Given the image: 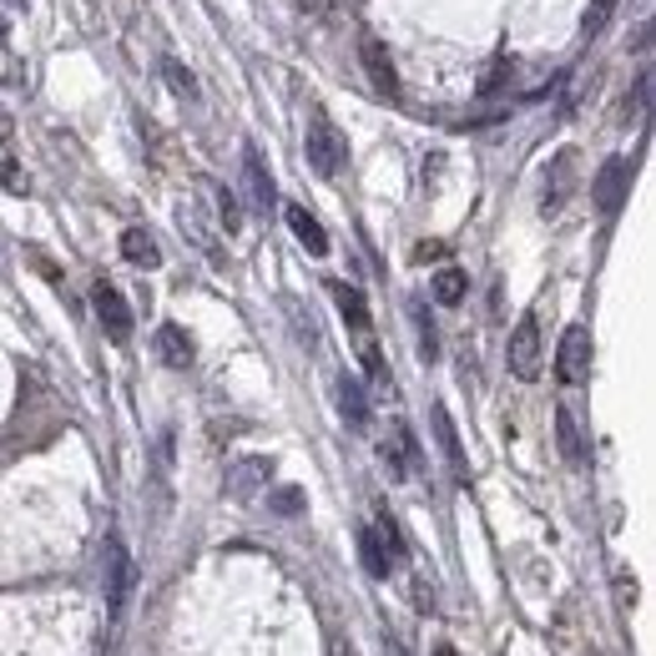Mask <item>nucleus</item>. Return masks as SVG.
Returning <instances> with one entry per match:
<instances>
[{
  "label": "nucleus",
  "mask_w": 656,
  "mask_h": 656,
  "mask_svg": "<svg viewBox=\"0 0 656 656\" xmlns=\"http://www.w3.org/2000/svg\"><path fill=\"white\" fill-rule=\"evenodd\" d=\"M344 157H349V142H344V131L328 121L324 107L308 111V162H314L318 177H339L344 172Z\"/></svg>",
  "instance_id": "1"
},
{
  "label": "nucleus",
  "mask_w": 656,
  "mask_h": 656,
  "mask_svg": "<svg viewBox=\"0 0 656 656\" xmlns=\"http://www.w3.org/2000/svg\"><path fill=\"white\" fill-rule=\"evenodd\" d=\"M505 359H510V374L525 384L540 379V364H546V354H540V318L525 314L520 324L510 328V349H505Z\"/></svg>",
  "instance_id": "2"
},
{
  "label": "nucleus",
  "mask_w": 656,
  "mask_h": 656,
  "mask_svg": "<svg viewBox=\"0 0 656 656\" xmlns=\"http://www.w3.org/2000/svg\"><path fill=\"white\" fill-rule=\"evenodd\" d=\"M556 374H560V384H586L590 379V334H586V324H570L566 334H560Z\"/></svg>",
  "instance_id": "3"
},
{
  "label": "nucleus",
  "mask_w": 656,
  "mask_h": 656,
  "mask_svg": "<svg viewBox=\"0 0 656 656\" xmlns=\"http://www.w3.org/2000/svg\"><path fill=\"white\" fill-rule=\"evenodd\" d=\"M91 308H97V318H101V328H107L111 344H127L131 339V308H127V298L107 284V278L91 288Z\"/></svg>",
  "instance_id": "4"
},
{
  "label": "nucleus",
  "mask_w": 656,
  "mask_h": 656,
  "mask_svg": "<svg viewBox=\"0 0 656 656\" xmlns=\"http://www.w3.org/2000/svg\"><path fill=\"white\" fill-rule=\"evenodd\" d=\"M101 586H107V606H111V612H121V606H127V590H131V556H127V546H121V536L107 540Z\"/></svg>",
  "instance_id": "5"
},
{
  "label": "nucleus",
  "mask_w": 656,
  "mask_h": 656,
  "mask_svg": "<svg viewBox=\"0 0 656 656\" xmlns=\"http://www.w3.org/2000/svg\"><path fill=\"white\" fill-rule=\"evenodd\" d=\"M359 61H364V71H369V81H374V91H379V97H399V77H394V61H389V51H384V41L364 36V41H359Z\"/></svg>",
  "instance_id": "6"
},
{
  "label": "nucleus",
  "mask_w": 656,
  "mask_h": 656,
  "mask_svg": "<svg viewBox=\"0 0 656 656\" xmlns=\"http://www.w3.org/2000/svg\"><path fill=\"white\" fill-rule=\"evenodd\" d=\"M429 419H435V439H439V449H445L449 470H455V480L465 485V480H470V459H465V445H459V435H455V419H449L445 405L429 409Z\"/></svg>",
  "instance_id": "7"
},
{
  "label": "nucleus",
  "mask_w": 656,
  "mask_h": 656,
  "mask_svg": "<svg viewBox=\"0 0 656 656\" xmlns=\"http://www.w3.org/2000/svg\"><path fill=\"white\" fill-rule=\"evenodd\" d=\"M242 182H248V202L258 212H268L274 208V172L262 167V157H258V147H242Z\"/></svg>",
  "instance_id": "8"
},
{
  "label": "nucleus",
  "mask_w": 656,
  "mask_h": 656,
  "mask_svg": "<svg viewBox=\"0 0 656 656\" xmlns=\"http://www.w3.org/2000/svg\"><path fill=\"white\" fill-rule=\"evenodd\" d=\"M379 455H384V465H389V480H409V470H415V459H419L415 435H409L405 425H394L389 439L379 445Z\"/></svg>",
  "instance_id": "9"
},
{
  "label": "nucleus",
  "mask_w": 656,
  "mask_h": 656,
  "mask_svg": "<svg viewBox=\"0 0 656 656\" xmlns=\"http://www.w3.org/2000/svg\"><path fill=\"white\" fill-rule=\"evenodd\" d=\"M268 475H274V459H268V455L242 459L238 470L228 475V495H232V500H252V495L268 485Z\"/></svg>",
  "instance_id": "10"
},
{
  "label": "nucleus",
  "mask_w": 656,
  "mask_h": 656,
  "mask_svg": "<svg viewBox=\"0 0 656 656\" xmlns=\"http://www.w3.org/2000/svg\"><path fill=\"white\" fill-rule=\"evenodd\" d=\"M157 354H162L167 369H192V359H197V349H192V339H187L182 324H162V328H157Z\"/></svg>",
  "instance_id": "11"
},
{
  "label": "nucleus",
  "mask_w": 656,
  "mask_h": 656,
  "mask_svg": "<svg viewBox=\"0 0 656 656\" xmlns=\"http://www.w3.org/2000/svg\"><path fill=\"white\" fill-rule=\"evenodd\" d=\"M570 187H576V152H560L550 162V182H546V212H560L566 208Z\"/></svg>",
  "instance_id": "12"
},
{
  "label": "nucleus",
  "mask_w": 656,
  "mask_h": 656,
  "mask_svg": "<svg viewBox=\"0 0 656 656\" xmlns=\"http://www.w3.org/2000/svg\"><path fill=\"white\" fill-rule=\"evenodd\" d=\"M284 218H288V228H294V238L304 242V248L314 252V258H324V252H328V232L318 228V218H314V212H308V208H298V202H288V212H284Z\"/></svg>",
  "instance_id": "13"
},
{
  "label": "nucleus",
  "mask_w": 656,
  "mask_h": 656,
  "mask_svg": "<svg viewBox=\"0 0 656 656\" xmlns=\"http://www.w3.org/2000/svg\"><path fill=\"white\" fill-rule=\"evenodd\" d=\"M626 197V162L622 157H612V162L602 167V177H596V208L602 212H616Z\"/></svg>",
  "instance_id": "14"
},
{
  "label": "nucleus",
  "mask_w": 656,
  "mask_h": 656,
  "mask_svg": "<svg viewBox=\"0 0 656 656\" xmlns=\"http://www.w3.org/2000/svg\"><path fill=\"white\" fill-rule=\"evenodd\" d=\"M334 394H339V409H344V419H349L354 429H364V425H369V399H364V384L354 379V374H339Z\"/></svg>",
  "instance_id": "15"
},
{
  "label": "nucleus",
  "mask_w": 656,
  "mask_h": 656,
  "mask_svg": "<svg viewBox=\"0 0 656 656\" xmlns=\"http://www.w3.org/2000/svg\"><path fill=\"white\" fill-rule=\"evenodd\" d=\"M121 258L137 262V268H157V262H162V248H157V238L147 228H127L121 232Z\"/></svg>",
  "instance_id": "16"
},
{
  "label": "nucleus",
  "mask_w": 656,
  "mask_h": 656,
  "mask_svg": "<svg viewBox=\"0 0 656 656\" xmlns=\"http://www.w3.org/2000/svg\"><path fill=\"white\" fill-rule=\"evenodd\" d=\"M328 294H334V304H339L344 324L359 328V334H369V304H364V294L354 284H328Z\"/></svg>",
  "instance_id": "17"
},
{
  "label": "nucleus",
  "mask_w": 656,
  "mask_h": 656,
  "mask_svg": "<svg viewBox=\"0 0 656 656\" xmlns=\"http://www.w3.org/2000/svg\"><path fill=\"white\" fill-rule=\"evenodd\" d=\"M556 439H560V455H566L570 465H586V439H580V425L566 405L556 409Z\"/></svg>",
  "instance_id": "18"
},
{
  "label": "nucleus",
  "mask_w": 656,
  "mask_h": 656,
  "mask_svg": "<svg viewBox=\"0 0 656 656\" xmlns=\"http://www.w3.org/2000/svg\"><path fill=\"white\" fill-rule=\"evenodd\" d=\"M359 556H364V570H369V576H379V580L394 570V556L384 550V540L374 536V525H364V530H359Z\"/></svg>",
  "instance_id": "19"
},
{
  "label": "nucleus",
  "mask_w": 656,
  "mask_h": 656,
  "mask_svg": "<svg viewBox=\"0 0 656 656\" xmlns=\"http://www.w3.org/2000/svg\"><path fill=\"white\" fill-rule=\"evenodd\" d=\"M465 288H470V278L459 274V268H439V274H435V304L455 308L459 298H465Z\"/></svg>",
  "instance_id": "20"
},
{
  "label": "nucleus",
  "mask_w": 656,
  "mask_h": 656,
  "mask_svg": "<svg viewBox=\"0 0 656 656\" xmlns=\"http://www.w3.org/2000/svg\"><path fill=\"white\" fill-rule=\"evenodd\" d=\"M162 77L172 81V91H177V97H182V101H197V77H192V71H187L182 61H172V56H167V61H162Z\"/></svg>",
  "instance_id": "21"
},
{
  "label": "nucleus",
  "mask_w": 656,
  "mask_h": 656,
  "mask_svg": "<svg viewBox=\"0 0 656 656\" xmlns=\"http://www.w3.org/2000/svg\"><path fill=\"white\" fill-rule=\"evenodd\" d=\"M374 536L384 540V550H389V556H394V566L405 560V536H399V525L389 520V510H379V520H374Z\"/></svg>",
  "instance_id": "22"
},
{
  "label": "nucleus",
  "mask_w": 656,
  "mask_h": 656,
  "mask_svg": "<svg viewBox=\"0 0 656 656\" xmlns=\"http://www.w3.org/2000/svg\"><path fill=\"white\" fill-rule=\"evenodd\" d=\"M612 11H616V0H590V11H586V21H580V31H586V36H602L606 21H612Z\"/></svg>",
  "instance_id": "23"
},
{
  "label": "nucleus",
  "mask_w": 656,
  "mask_h": 656,
  "mask_svg": "<svg viewBox=\"0 0 656 656\" xmlns=\"http://www.w3.org/2000/svg\"><path fill=\"white\" fill-rule=\"evenodd\" d=\"M268 505H274L278 515H298L304 510V490H298V485H284V490L268 495Z\"/></svg>",
  "instance_id": "24"
},
{
  "label": "nucleus",
  "mask_w": 656,
  "mask_h": 656,
  "mask_svg": "<svg viewBox=\"0 0 656 656\" xmlns=\"http://www.w3.org/2000/svg\"><path fill=\"white\" fill-rule=\"evenodd\" d=\"M0 182L11 187V192H26V172H21V167H16L11 147H0Z\"/></svg>",
  "instance_id": "25"
},
{
  "label": "nucleus",
  "mask_w": 656,
  "mask_h": 656,
  "mask_svg": "<svg viewBox=\"0 0 656 656\" xmlns=\"http://www.w3.org/2000/svg\"><path fill=\"white\" fill-rule=\"evenodd\" d=\"M415 324H419V359H435L439 354V344H435V324L425 318V308L415 304Z\"/></svg>",
  "instance_id": "26"
},
{
  "label": "nucleus",
  "mask_w": 656,
  "mask_h": 656,
  "mask_svg": "<svg viewBox=\"0 0 656 656\" xmlns=\"http://www.w3.org/2000/svg\"><path fill=\"white\" fill-rule=\"evenodd\" d=\"M218 208H222V228L228 232H238V202H232V192H218Z\"/></svg>",
  "instance_id": "27"
},
{
  "label": "nucleus",
  "mask_w": 656,
  "mask_h": 656,
  "mask_svg": "<svg viewBox=\"0 0 656 656\" xmlns=\"http://www.w3.org/2000/svg\"><path fill=\"white\" fill-rule=\"evenodd\" d=\"M415 602H419V612H435V590L425 580H415Z\"/></svg>",
  "instance_id": "28"
},
{
  "label": "nucleus",
  "mask_w": 656,
  "mask_h": 656,
  "mask_svg": "<svg viewBox=\"0 0 656 656\" xmlns=\"http://www.w3.org/2000/svg\"><path fill=\"white\" fill-rule=\"evenodd\" d=\"M439 252H445L439 242H419V248H415V258H419V262H429V258H439Z\"/></svg>",
  "instance_id": "29"
},
{
  "label": "nucleus",
  "mask_w": 656,
  "mask_h": 656,
  "mask_svg": "<svg viewBox=\"0 0 656 656\" xmlns=\"http://www.w3.org/2000/svg\"><path fill=\"white\" fill-rule=\"evenodd\" d=\"M0 147H11V117L0 111Z\"/></svg>",
  "instance_id": "30"
},
{
  "label": "nucleus",
  "mask_w": 656,
  "mask_h": 656,
  "mask_svg": "<svg viewBox=\"0 0 656 656\" xmlns=\"http://www.w3.org/2000/svg\"><path fill=\"white\" fill-rule=\"evenodd\" d=\"M334 656H354V646H344V642H339V646H334Z\"/></svg>",
  "instance_id": "31"
},
{
  "label": "nucleus",
  "mask_w": 656,
  "mask_h": 656,
  "mask_svg": "<svg viewBox=\"0 0 656 656\" xmlns=\"http://www.w3.org/2000/svg\"><path fill=\"white\" fill-rule=\"evenodd\" d=\"M435 656H455V646H435Z\"/></svg>",
  "instance_id": "32"
},
{
  "label": "nucleus",
  "mask_w": 656,
  "mask_h": 656,
  "mask_svg": "<svg viewBox=\"0 0 656 656\" xmlns=\"http://www.w3.org/2000/svg\"><path fill=\"white\" fill-rule=\"evenodd\" d=\"M0 41H6V21H0Z\"/></svg>",
  "instance_id": "33"
},
{
  "label": "nucleus",
  "mask_w": 656,
  "mask_h": 656,
  "mask_svg": "<svg viewBox=\"0 0 656 656\" xmlns=\"http://www.w3.org/2000/svg\"><path fill=\"white\" fill-rule=\"evenodd\" d=\"M6 6H26V0H6Z\"/></svg>",
  "instance_id": "34"
}]
</instances>
